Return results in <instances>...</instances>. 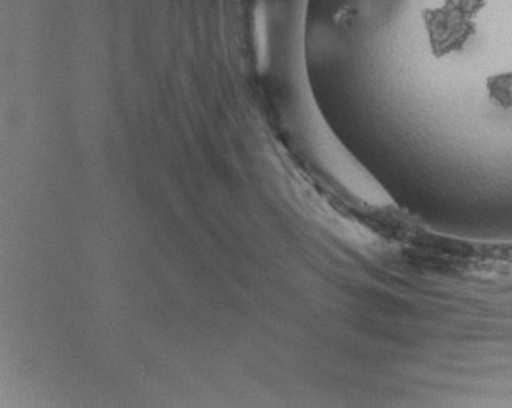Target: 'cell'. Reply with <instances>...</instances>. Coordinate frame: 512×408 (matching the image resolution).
I'll return each instance as SVG.
<instances>
[{
  "instance_id": "cell-1",
  "label": "cell",
  "mask_w": 512,
  "mask_h": 408,
  "mask_svg": "<svg viewBox=\"0 0 512 408\" xmlns=\"http://www.w3.org/2000/svg\"><path fill=\"white\" fill-rule=\"evenodd\" d=\"M423 20L427 26L431 49L438 54L461 51L475 33L472 18L449 9L446 5L443 9L425 13Z\"/></svg>"
},
{
  "instance_id": "cell-2",
  "label": "cell",
  "mask_w": 512,
  "mask_h": 408,
  "mask_svg": "<svg viewBox=\"0 0 512 408\" xmlns=\"http://www.w3.org/2000/svg\"><path fill=\"white\" fill-rule=\"evenodd\" d=\"M485 90H487L488 98L496 107H500L503 111H511L512 72H501L491 75L485 81Z\"/></svg>"
},
{
  "instance_id": "cell-3",
  "label": "cell",
  "mask_w": 512,
  "mask_h": 408,
  "mask_svg": "<svg viewBox=\"0 0 512 408\" xmlns=\"http://www.w3.org/2000/svg\"><path fill=\"white\" fill-rule=\"evenodd\" d=\"M444 5L449 7V9L462 13V15H466V17L472 18L482 10L485 0H444Z\"/></svg>"
}]
</instances>
